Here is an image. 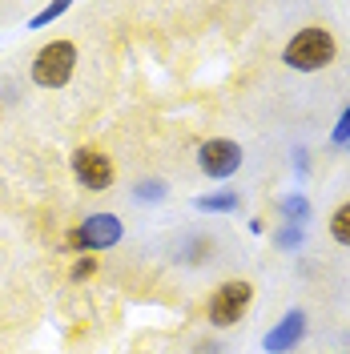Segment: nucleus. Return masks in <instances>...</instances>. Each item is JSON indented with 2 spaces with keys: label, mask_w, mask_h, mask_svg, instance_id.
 <instances>
[{
  "label": "nucleus",
  "mask_w": 350,
  "mask_h": 354,
  "mask_svg": "<svg viewBox=\"0 0 350 354\" xmlns=\"http://www.w3.org/2000/svg\"><path fill=\"white\" fill-rule=\"evenodd\" d=\"M274 242L282 245V250H298V245H302V225H282V230L274 234Z\"/></svg>",
  "instance_id": "12"
},
{
  "label": "nucleus",
  "mask_w": 350,
  "mask_h": 354,
  "mask_svg": "<svg viewBox=\"0 0 350 354\" xmlns=\"http://www.w3.org/2000/svg\"><path fill=\"white\" fill-rule=\"evenodd\" d=\"M65 12H68V0H57V4H48V8H41V12L33 17V24H28V28H41V24L57 21V17H65Z\"/></svg>",
  "instance_id": "11"
},
{
  "label": "nucleus",
  "mask_w": 350,
  "mask_h": 354,
  "mask_svg": "<svg viewBox=\"0 0 350 354\" xmlns=\"http://www.w3.org/2000/svg\"><path fill=\"white\" fill-rule=\"evenodd\" d=\"M73 174H77V181L85 185V189H93V194H105L113 185V177H117V169H113V161L101 149H93V145H81L77 153H73Z\"/></svg>",
  "instance_id": "6"
},
{
  "label": "nucleus",
  "mask_w": 350,
  "mask_h": 354,
  "mask_svg": "<svg viewBox=\"0 0 350 354\" xmlns=\"http://www.w3.org/2000/svg\"><path fill=\"white\" fill-rule=\"evenodd\" d=\"M165 194H169V189H165V181H141V185H137V198H141V201H161Z\"/></svg>",
  "instance_id": "13"
},
{
  "label": "nucleus",
  "mask_w": 350,
  "mask_h": 354,
  "mask_svg": "<svg viewBox=\"0 0 350 354\" xmlns=\"http://www.w3.org/2000/svg\"><path fill=\"white\" fill-rule=\"evenodd\" d=\"M330 238H334V242H342V245H350V201H347V205H338V209L330 214Z\"/></svg>",
  "instance_id": "10"
},
{
  "label": "nucleus",
  "mask_w": 350,
  "mask_h": 354,
  "mask_svg": "<svg viewBox=\"0 0 350 354\" xmlns=\"http://www.w3.org/2000/svg\"><path fill=\"white\" fill-rule=\"evenodd\" d=\"M197 165H201L205 177L225 181V177H234L241 169V145L230 141V137H210V141H201V149H197Z\"/></svg>",
  "instance_id": "5"
},
{
  "label": "nucleus",
  "mask_w": 350,
  "mask_h": 354,
  "mask_svg": "<svg viewBox=\"0 0 350 354\" xmlns=\"http://www.w3.org/2000/svg\"><path fill=\"white\" fill-rule=\"evenodd\" d=\"M330 141H334V145H350V105L342 109L338 125H334V133H330Z\"/></svg>",
  "instance_id": "14"
},
{
  "label": "nucleus",
  "mask_w": 350,
  "mask_h": 354,
  "mask_svg": "<svg viewBox=\"0 0 350 354\" xmlns=\"http://www.w3.org/2000/svg\"><path fill=\"white\" fill-rule=\"evenodd\" d=\"M338 57V44L330 37V28L322 24H306V28H298L290 44L282 48V61L294 73H318V68H326L330 61Z\"/></svg>",
  "instance_id": "1"
},
{
  "label": "nucleus",
  "mask_w": 350,
  "mask_h": 354,
  "mask_svg": "<svg viewBox=\"0 0 350 354\" xmlns=\"http://www.w3.org/2000/svg\"><path fill=\"white\" fill-rule=\"evenodd\" d=\"M282 214H286V225H306L310 221V201L302 194H290L282 198Z\"/></svg>",
  "instance_id": "9"
},
{
  "label": "nucleus",
  "mask_w": 350,
  "mask_h": 354,
  "mask_svg": "<svg viewBox=\"0 0 350 354\" xmlns=\"http://www.w3.org/2000/svg\"><path fill=\"white\" fill-rule=\"evenodd\" d=\"M302 334H306V314H302V310H286L282 318H278V326L262 338V351L266 354H286L302 342Z\"/></svg>",
  "instance_id": "7"
},
{
  "label": "nucleus",
  "mask_w": 350,
  "mask_h": 354,
  "mask_svg": "<svg viewBox=\"0 0 350 354\" xmlns=\"http://www.w3.org/2000/svg\"><path fill=\"white\" fill-rule=\"evenodd\" d=\"M77 68V44L73 41H48L33 57V81L41 88H65Z\"/></svg>",
  "instance_id": "2"
},
{
  "label": "nucleus",
  "mask_w": 350,
  "mask_h": 354,
  "mask_svg": "<svg viewBox=\"0 0 350 354\" xmlns=\"http://www.w3.org/2000/svg\"><path fill=\"white\" fill-rule=\"evenodd\" d=\"M93 270H97V254H85L81 262L73 266V282H85V278L93 274Z\"/></svg>",
  "instance_id": "15"
},
{
  "label": "nucleus",
  "mask_w": 350,
  "mask_h": 354,
  "mask_svg": "<svg viewBox=\"0 0 350 354\" xmlns=\"http://www.w3.org/2000/svg\"><path fill=\"white\" fill-rule=\"evenodd\" d=\"M121 234H125V225H121L117 214H89L65 238V245L68 250H85V254H101V250H113L121 242Z\"/></svg>",
  "instance_id": "3"
},
{
  "label": "nucleus",
  "mask_w": 350,
  "mask_h": 354,
  "mask_svg": "<svg viewBox=\"0 0 350 354\" xmlns=\"http://www.w3.org/2000/svg\"><path fill=\"white\" fill-rule=\"evenodd\" d=\"M254 302V286L246 282V278H234V282H221L214 294H210V322L225 330V326H238L241 318H246V310Z\"/></svg>",
  "instance_id": "4"
},
{
  "label": "nucleus",
  "mask_w": 350,
  "mask_h": 354,
  "mask_svg": "<svg viewBox=\"0 0 350 354\" xmlns=\"http://www.w3.org/2000/svg\"><path fill=\"white\" fill-rule=\"evenodd\" d=\"M194 209H201V214H234V209H238V194H234V189L201 194V198H194Z\"/></svg>",
  "instance_id": "8"
}]
</instances>
